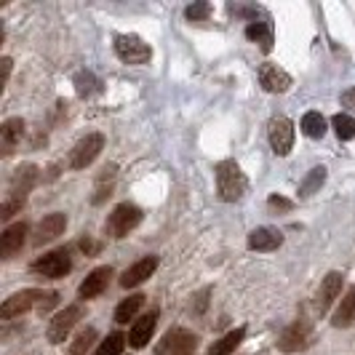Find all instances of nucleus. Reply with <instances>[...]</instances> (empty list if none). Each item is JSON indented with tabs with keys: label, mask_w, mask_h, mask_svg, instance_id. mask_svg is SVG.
I'll return each mask as SVG.
<instances>
[{
	"label": "nucleus",
	"mask_w": 355,
	"mask_h": 355,
	"mask_svg": "<svg viewBox=\"0 0 355 355\" xmlns=\"http://www.w3.org/2000/svg\"><path fill=\"white\" fill-rule=\"evenodd\" d=\"M37 179H40V171H37V166H33V163L19 166L17 171L11 174V179H8V193H6L3 206H0V219L3 222H8L14 214L21 211V206L27 203V196L33 193Z\"/></svg>",
	"instance_id": "1"
},
{
	"label": "nucleus",
	"mask_w": 355,
	"mask_h": 355,
	"mask_svg": "<svg viewBox=\"0 0 355 355\" xmlns=\"http://www.w3.org/2000/svg\"><path fill=\"white\" fill-rule=\"evenodd\" d=\"M214 171H216V193H219V198L225 203H235V200H241V198L246 196L249 179H246V174L241 171V166L235 160L216 163Z\"/></svg>",
	"instance_id": "2"
},
{
	"label": "nucleus",
	"mask_w": 355,
	"mask_h": 355,
	"mask_svg": "<svg viewBox=\"0 0 355 355\" xmlns=\"http://www.w3.org/2000/svg\"><path fill=\"white\" fill-rule=\"evenodd\" d=\"M315 339V331H313V323L307 318L294 320L291 326H286L284 334L278 337V350L286 355H294V353H302L313 345Z\"/></svg>",
	"instance_id": "3"
},
{
	"label": "nucleus",
	"mask_w": 355,
	"mask_h": 355,
	"mask_svg": "<svg viewBox=\"0 0 355 355\" xmlns=\"http://www.w3.org/2000/svg\"><path fill=\"white\" fill-rule=\"evenodd\" d=\"M139 222H142V209L134 203H121L107 216L105 230L110 238H125L134 227H139Z\"/></svg>",
	"instance_id": "4"
},
{
	"label": "nucleus",
	"mask_w": 355,
	"mask_h": 355,
	"mask_svg": "<svg viewBox=\"0 0 355 355\" xmlns=\"http://www.w3.org/2000/svg\"><path fill=\"white\" fill-rule=\"evenodd\" d=\"M46 297H49V291H40V288H24V291H17L14 297H8L3 307H0V318L3 320H11V318H19L21 313H27V310H33V307H43L46 302Z\"/></svg>",
	"instance_id": "5"
},
{
	"label": "nucleus",
	"mask_w": 355,
	"mask_h": 355,
	"mask_svg": "<svg viewBox=\"0 0 355 355\" xmlns=\"http://www.w3.org/2000/svg\"><path fill=\"white\" fill-rule=\"evenodd\" d=\"M102 150H105V137H102L99 131L86 134V137H83V139L70 150V168L80 171V168L91 166L94 160L99 158V153H102Z\"/></svg>",
	"instance_id": "6"
},
{
	"label": "nucleus",
	"mask_w": 355,
	"mask_h": 355,
	"mask_svg": "<svg viewBox=\"0 0 355 355\" xmlns=\"http://www.w3.org/2000/svg\"><path fill=\"white\" fill-rule=\"evenodd\" d=\"M70 270H72V259L67 249L49 251V254L37 257L35 262H33V272L43 275V278H64Z\"/></svg>",
	"instance_id": "7"
},
{
	"label": "nucleus",
	"mask_w": 355,
	"mask_h": 355,
	"mask_svg": "<svg viewBox=\"0 0 355 355\" xmlns=\"http://www.w3.org/2000/svg\"><path fill=\"white\" fill-rule=\"evenodd\" d=\"M115 53L125 64H147L153 59V49L137 35H118L115 37Z\"/></svg>",
	"instance_id": "8"
},
{
	"label": "nucleus",
	"mask_w": 355,
	"mask_h": 355,
	"mask_svg": "<svg viewBox=\"0 0 355 355\" xmlns=\"http://www.w3.org/2000/svg\"><path fill=\"white\" fill-rule=\"evenodd\" d=\"M267 137H270V147L275 155H288L291 147H294V123L284 118V115H275L270 125H267Z\"/></svg>",
	"instance_id": "9"
},
{
	"label": "nucleus",
	"mask_w": 355,
	"mask_h": 355,
	"mask_svg": "<svg viewBox=\"0 0 355 355\" xmlns=\"http://www.w3.org/2000/svg\"><path fill=\"white\" fill-rule=\"evenodd\" d=\"M83 318V304H70L64 307L59 315H53V320L49 323V342L51 345H62L67 342L70 331L75 329V323Z\"/></svg>",
	"instance_id": "10"
},
{
	"label": "nucleus",
	"mask_w": 355,
	"mask_h": 355,
	"mask_svg": "<svg viewBox=\"0 0 355 355\" xmlns=\"http://www.w3.org/2000/svg\"><path fill=\"white\" fill-rule=\"evenodd\" d=\"M198 350V337L187 329H171L158 345L155 355H193Z\"/></svg>",
	"instance_id": "11"
},
{
	"label": "nucleus",
	"mask_w": 355,
	"mask_h": 355,
	"mask_svg": "<svg viewBox=\"0 0 355 355\" xmlns=\"http://www.w3.org/2000/svg\"><path fill=\"white\" fill-rule=\"evenodd\" d=\"M342 284H345V275L342 272H329L323 281H320V288L318 294H315V313L323 315V313H329V307L334 304L339 294H342Z\"/></svg>",
	"instance_id": "12"
},
{
	"label": "nucleus",
	"mask_w": 355,
	"mask_h": 355,
	"mask_svg": "<svg viewBox=\"0 0 355 355\" xmlns=\"http://www.w3.org/2000/svg\"><path fill=\"white\" fill-rule=\"evenodd\" d=\"M27 232H30L27 222L8 225V227L3 230V235H0V257H3V259H14L19 251H21V246L27 243Z\"/></svg>",
	"instance_id": "13"
},
{
	"label": "nucleus",
	"mask_w": 355,
	"mask_h": 355,
	"mask_svg": "<svg viewBox=\"0 0 355 355\" xmlns=\"http://www.w3.org/2000/svg\"><path fill=\"white\" fill-rule=\"evenodd\" d=\"M64 227H67V216L62 211H53L49 214V216H43L40 222H37L35 227V238H33V243L35 246H43V243H51V241H56L62 232H64Z\"/></svg>",
	"instance_id": "14"
},
{
	"label": "nucleus",
	"mask_w": 355,
	"mask_h": 355,
	"mask_svg": "<svg viewBox=\"0 0 355 355\" xmlns=\"http://www.w3.org/2000/svg\"><path fill=\"white\" fill-rule=\"evenodd\" d=\"M155 326H158V310H150L147 315H142L139 320H134L131 331H128V345L134 350H142L150 345V339L155 334Z\"/></svg>",
	"instance_id": "15"
},
{
	"label": "nucleus",
	"mask_w": 355,
	"mask_h": 355,
	"mask_svg": "<svg viewBox=\"0 0 355 355\" xmlns=\"http://www.w3.org/2000/svg\"><path fill=\"white\" fill-rule=\"evenodd\" d=\"M291 75L286 70H281L278 64H262L259 67V86L270 94H286V91L291 89Z\"/></svg>",
	"instance_id": "16"
},
{
	"label": "nucleus",
	"mask_w": 355,
	"mask_h": 355,
	"mask_svg": "<svg viewBox=\"0 0 355 355\" xmlns=\"http://www.w3.org/2000/svg\"><path fill=\"white\" fill-rule=\"evenodd\" d=\"M110 278H112V267H96V270H91L89 278L78 288V300H96L99 294H105V288L110 286Z\"/></svg>",
	"instance_id": "17"
},
{
	"label": "nucleus",
	"mask_w": 355,
	"mask_h": 355,
	"mask_svg": "<svg viewBox=\"0 0 355 355\" xmlns=\"http://www.w3.org/2000/svg\"><path fill=\"white\" fill-rule=\"evenodd\" d=\"M158 270V257L155 254H150V257H144L139 262H134V265L125 270L123 275H121V286L123 288H134V286H142L153 272Z\"/></svg>",
	"instance_id": "18"
},
{
	"label": "nucleus",
	"mask_w": 355,
	"mask_h": 355,
	"mask_svg": "<svg viewBox=\"0 0 355 355\" xmlns=\"http://www.w3.org/2000/svg\"><path fill=\"white\" fill-rule=\"evenodd\" d=\"M24 121L21 118H8V121H3L0 125V155L3 158H8L14 150H17V144L21 142V137H24Z\"/></svg>",
	"instance_id": "19"
},
{
	"label": "nucleus",
	"mask_w": 355,
	"mask_h": 355,
	"mask_svg": "<svg viewBox=\"0 0 355 355\" xmlns=\"http://www.w3.org/2000/svg\"><path fill=\"white\" fill-rule=\"evenodd\" d=\"M284 246V232L275 227H257L249 235V249L251 251H275Z\"/></svg>",
	"instance_id": "20"
},
{
	"label": "nucleus",
	"mask_w": 355,
	"mask_h": 355,
	"mask_svg": "<svg viewBox=\"0 0 355 355\" xmlns=\"http://www.w3.org/2000/svg\"><path fill=\"white\" fill-rule=\"evenodd\" d=\"M353 323H355V286H350L347 294L342 297L339 307L334 310V315H331V326L334 329H350Z\"/></svg>",
	"instance_id": "21"
},
{
	"label": "nucleus",
	"mask_w": 355,
	"mask_h": 355,
	"mask_svg": "<svg viewBox=\"0 0 355 355\" xmlns=\"http://www.w3.org/2000/svg\"><path fill=\"white\" fill-rule=\"evenodd\" d=\"M246 37L254 40V43H259V49L265 53L272 51V21L265 19V21H251L249 27H246Z\"/></svg>",
	"instance_id": "22"
},
{
	"label": "nucleus",
	"mask_w": 355,
	"mask_h": 355,
	"mask_svg": "<svg viewBox=\"0 0 355 355\" xmlns=\"http://www.w3.org/2000/svg\"><path fill=\"white\" fill-rule=\"evenodd\" d=\"M243 339H246V329L241 326V329H235V331H230V334H225L219 342H214L211 347H209V355H232L235 353V347H238Z\"/></svg>",
	"instance_id": "23"
},
{
	"label": "nucleus",
	"mask_w": 355,
	"mask_h": 355,
	"mask_svg": "<svg viewBox=\"0 0 355 355\" xmlns=\"http://www.w3.org/2000/svg\"><path fill=\"white\" fill-rule=\"evenodd\" d=\"M323 182H326V168H323V166L310 168V174H307V177L302 179V184H300V198L315 196L320 187H323Z\"/></svg>",
	"instance_id": "24"
},
{
	"label": "nucleus",
	"mask_w": 355,
	"mask_h": 355,
	"mask_svg": "<svg viewBox=\"0 0 355 355\" xmlns=\"http://www.w3.org/2000/svg\"><path fill=\"white\" fill-rule=\"evenodd\" d=\"M302 134L304 137H310V139H323V134H326V118L320 115V112H304L302 118Z\"/></svg>",
	"instance_id": "25"
},
{
	"label": "nucleus",
	"mask_w": 355,
	"mask_h": 355,
	"mask_svg": "<svg viewBox=\"0 0 355 355\" xmlns=\"http://www.w3.org/2000/svg\"><path fill=\"white\" fill-rule=\"evenodd\" d=\"M115 171H118L115 166H107L105 171L99 174V179H96V196L91 198V203H94V206H99L105 198L112 196V182H115Z\"/></svg>",
	"instance_id": "26"
},
{
	"label": "nucleus",
	"mask_w": 355,
	"mask_h": 355,
	"mask_svg": "<svg viewBox=\"0 0 355 355\" xmlns=\"http://www.w3.org/2000/svg\"><path fill=\"white\" fill-rule=\"evenodd\" d=\"M142 304H144L142 294H134V297L123 300V302L118 304V310H115V320H118V323H128V320H134V315L142 310Z\"/></svg>",
	"instance_id": "27"
},
{
	"label": "nucleus",
	"mask_w": 355,
	"mask_h": 355,
	"mask_svg": "<svg viewBox=\"0 0 355 355\" xmlns=\"http://www.w3.org/2000/svg\"><path fill=\"white\" fill-rule=\"evenodd\" d=\"M72 83H75V91L80 94V96H91V94H96L99 91V78L94 75V72L89 70H80V72H75V78H72Z\"/></svg>",
	"instance_id": "28"
},
{
	"label": "nucleus",
	"mask_w": 355,
	"mask_h": 355,
	"mask_svg": "<svg viewBox=\"0 0 355 355\" xmlns=\"http://www.w3.org/2000/svg\"><path fill=\"white\" fill-rule=\"evenodd\" d=\"M94 342H96V329L94 326H86L83 331H78V337L72 342L70 347V355H89L91 347H94Z\"/></svg>",
	"instance_id": "29"
},
{
	"label": "nucleus",
	"mask_w": 355,
	"mask_h": 355,
	"mask_svg": "<svg viewBox=\"0 0 355 355\" xmlns=\"http://www.w3.org/2000/svg\"><path fill=\"white\" fill-rule=\"evenodd\" d=\"M331 125H334V131H337V137L342 142H350L355 137V121L353 115H347V112H337L331 118Z\"/></svg>",
	"instance_id": "30"
},
{
	"label": "nucleus",
	"mask_w": 355,
	"mask_h": 355,
	"mask_svg": "<svg viewBox=\"0 0 355 355\" xmlns=\"http://www.w3.org/2000/svg\"><path fill=\"white\" fill-rule=\"evenodd\" d=\"M125 342H128V339H125L121 331H115V334H110V337L96 347V353L94 355H121L125 347Z\"/></svg>",
	"instance_id": "31"
},
{
	"label": "nucleus",
	"mask_w": 355,
	"mask_h": 355,
	"mask_svg": "<svg viewBox=\"0 0 355 355\" xmlns=\"http://www.w3.org/2000/svg\"><path fill=\"white\" fill-rule=\"evenodd\" d=\"M209 14H211V6L206 0L187 6V11H184V17L190 19V21H203V19H209Z\"/></svg>",
	"instance_id": "32"
},
{
	"label": "nucleus",
	"mask_w": 355,
	"mask_h": 355,
	"mask_svg": "<svg viewBox=\"0 0 355 355\" xmlns=\"http://www.w3.org/2000/svg\"><path fill=\"white\" fill-rule=\"evenodd\" d=\"M267 209H270V211H291L294 203L284 196H270L267 198Z\"/></svg>",
	"instance_id": "33"
},
{
	"label": "nucleus",
	"mask_w": 355,
	"mask_h": 355,
	"mask_svg": "<svg viewBox=\"0 0 355 355\" xmlns=\"http://www.w3.org/2000/svg\"><path fill=\"white\" fill-rule=\"evenodd\" d=\"M11 67H14V62H11L8 56H3V59H0V91L6 89V83H8V75H11Z\"/></svg>",
	"instance_id": "34"
},
{
	"label": "nucleus",
	"mask_w": 355,
	"mask_h": 355,
	"mask_svg": "<svg viewBox=\"0 0 355 355\" xmlns=\"http://www.w3.org/2000/svg\"><path fill=\"white\" fill-rule=\"evenodd\" d=\"M78 246H80V251H83L86 257H96V254H99V249H102V243H96V241H91L89 235H86V238H83V241H80Z\"/></svg>",
	"instance_id": "35"
},
{
	"label": "nucleus",
	"mask_w": 355,
	"mask_h": 355,
	"mask_svg": "<svg viewBox=\"0 0 355 355\" xmlns=\"http://www.w3.org/2000/svg\"><path fill=\"white\" fill-rule=\"evenodd\" d=\"M342 105L350 107V110H355V86H353V89H347L345 94H342Z\"/></svg>",
	"instance_id": "36"
}]
</instances>
